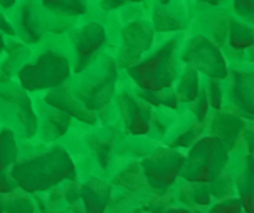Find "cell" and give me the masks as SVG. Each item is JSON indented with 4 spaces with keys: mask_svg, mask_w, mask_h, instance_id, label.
<instances>
[{
    "mask_svg": "<svg viewBox=\"0 0 254 213\" xmlns=\"http://www.w3.org/2000/svg\"><path fill=\"white\" fill-rule=\"evenodd\" d=\"M10 176L25 193H37L74 178V165L66 151L54 148L22 163H14L10 168Z\"/></svg>",
    "mask_w": 254,
    "mask_h": 213,
    "instance_id": "1",
    "label": "cell"
},
{
    "mask_svg": "<svg viewBox=\"0 0 254 213\" xmlns=\"http://www.w3.org/2000/svg\"><path fill=\"white\" fill-rule=\"evenodd\" d=\"M231 161V150L217 136H200L192 143L190 150L185 155L180 178L185 181L212 183L226 171Z\"/></svg>",
    "mask_w": 254,
    "mask_h": 213,
    "instance_id": "2",
    "label": "cell"
},
{
    "mask_svg": "<svg viewBox=\"0 0 254 213\" xmlns=\"http://www.w3.org/2000/svg\"><path fill=\"white\" fill-rule=\"evenodd\" d=\"M177 39H170L162 44L152 55L140 59L136 64L128 67V74L135 81V84L145 91H162V89L174 87L179 78L177 64Z\"/></svg>",
    "mask_w": 254,
    "mask_h": 213,
    "instance_id": "3",
    "label": "cell"
},
{
    "mask_svg": "<svg viewBox=\"0 0 254 213\" xmlns=\"http://www.w3.org/2000/svg\"><path fill=\"white\" fill-rule=\"evenodd\" d=\"M71 76V64L66 55L46 50L34 62L19 71V81L25 91L58 87Z\"/></svg>",
    "mask_w": 254,
    "mask_h": 213,
    "instance_id": "4",
    "label": "cell"
},
{
    "mask_svg": "<svg viewBox=\"0 0 254 213\" xmlns=\"http://www.w3.org/2000/svg\"><path fill=\"white\" fill-rule=\"evenodd\" d=\"M116 71L111 61L93 62V67L81 74V83L77 87H71L72 94L88 109H100L110 101L115 87Z\"/></svg>",
    "mask_w": 254,
    "mask_h": 213,
    "instance_id": "5",
    "label": "cell"
},
{
    "mask_svg": "<svg viewBox=\"0 0 254 213\" xmlns=\"http://www.w3.org/2000/svg\"><path fill=\"white\" fill-rule=\"evenodd\" d=\"M180 57L189 67L202 72L207 78L222 81L229 76V66H227L222 50L219 49L216 42H212L205 36H193L187 42Z\"/></svg>",
    "mask_w": 254,
    "mask_h": 213,
    "instance_id": "6",
    "label": "cell"
},
{
    "mask_svg": "<svg viewBox=\"0 0 254 213\" xmlns=\"http://www.w3.org/2000/svg\"><path fill=\"white\" fill-rule=\"evenodd\" d=\"M185 156L179 151V148H160L150 156H146L141 163L148 185L155 190H167L174 185L180 176Z\"/></svg>",
    "mask_w": 254,
    "mask_h": 213,
    "instance_id": "7",
    "label": "cell"
},
{
    "mask_svg": "<svg viewBox=\"0 0 254 213\" xmlns=\"http://www.w3.org/2000/svg\"><path fill=\"white\" fill-rule=\"evenodd\" d=\"M227 78L232 111L241 118L254 121V69H232Z\"/></svg>",
    "mask_w": 254,
    "mask_h": 213,
    "instance_id": "8",
    "label": "cell"
},
{
    "mask_svg": "<svg viewBox=\"0 0 254 213\" xmlns=\"http://www.w3.org/2000/svg\"><path fill=\"white\" fill-rule=\"evenodd\" d=\"M153 36V29L150 27V24L143 22V20H135V22L128 24L122 32L123 47L120 59H122L123 66L130 67L138 62L152 49Z\"/></svg>",
    "mask_w": 254,
    "mask_h": 213,
    "instance_id": "9",
    "label": "cell"
},
{
    "mask_svg": "<svg viewBox=\"0 0 254 213\" xmlns=\"http://www.w3.org/2000/svg\"><path fill=\"white\" fill-rule=\"evenodd\" d=\"M71 41L76 50V71L81 72V67H86L93 61L94 54L101 49L106 41L105 29L96 22H89L72 31Z\"/></svg>",
    "mask_w": 254,
    "mask_h": 213,
    "instance_id": "10",
    "label": "cell"
},
{
    "mask_svg": "<svg viewBox=\"0 0 254 213\" xmlns=\"http://www.w3.org/2000/svg\"><path fill=\"white\" fill-rule=\"evenodd\" d=\"M118 108L123 123L131 134H146L152 129L153 113L141 97H133L128 92L118 96Z\"/></svg>",
    "mask_w": 254,
    "mask_h": 213,
    "instance_id": "11",
    "label": "cell"
},
{
    "mask_svg": "<svg viewBox=\"0 0 254 213\" xmlns=\"http://www.w3.org/2000/svg\"><path fill=\"white\" fill-rule=\"evenodd\" d=\"M244 126H246V123H244V119L239 114L219 109L212 116L209 129L210 134L222 139L229 150H234L238 146V143L241 141V134H243Z\"/></svg>",
    "mask_w": 254,
    "mask_h": 213,
    "instance_id": "12",
    "label": "cell"
},
{
    "mask_svg": "<svg viewBox=\"0 0 254 213\" xmlns=\"http://www.w3.org/2000/svg\"><path fill=\"white\" fill-rule=\"evenodd\" d=\"M46 103L56 106V108H59L61 111H64V113L69 114V116H76L77 119H83V121L89 123V125H93V123L96 121L93 111L86 108V106L72 94L71 87L66 86V84H64V86L53 87V91H49V94L46 96Z\"/></svg>",
    "mask_w": 254,
    "mask_h": 213,
    "instance_id": "13",
    "label": "cell"
},
{
    "mask_svg": "<svg viewBox=\"0 0 254 213\" xmlns=\"http://www.w3.org/2000/svg\"><path fill=\"white\" fill-rule=\"evenodd\" d=\"M226 41L231 50L246 52L254 45V25L241 19L229 17L226 22Z\"/></svg>",
    "mask_w": 254,
    "mask_h": 213,
    "instance_id": "14",
    "label": "cell"
},
{
    "mask_svg": "<svg viewBox=\"0 0 254 213\" xmlns=\"http://www.w3.org/2000/svg\"><path fill=\"white\" fill-rule=\"evenodd\" d=\"M41 15L36 12V8L32 7V3H22L20 8L17 10V27H19V36L22 37L25 42L32 44L37 42L42 37V31H44V25H42Z\"/></svg>",
    "mask_w": 254,
    "mask_h": 213,
    "instance_id": "15",
    "label": "cell"
},
{
    "mask_svg": "<svg viewBox=\"0 0 254 213\" xmlns=\"http://www.w3.org/2000/svg\"><path fill=\"white\" fill-rule=\"evenodd\" d=\"M81 198L88 212H103L110 203L111 188L100 178H93L81 186Z\"/></svg>",
    "mask_w": 254,
    "mask_h": 213,
    "instance_id": "16",
    "label": "cell"
},
{
    "mask_svg": "<svg viewBox=\"0 0 254 213\" xmlns=\"http://www.w3.org/2000/svg\"><path fill=\"white\" fill-rule=\"evenodd\" d=\"M177 86H174L175 94H177L179 103H192L197 99V96L200 94V81H199V72L192 67L187 66L182 74H179L177 78Z\"/></svg>",
    "mask_w": 254,
    "mask_h": 213,
    "instance_id": "17",
    "label": "cell"
},
{
    "mask_svg": "<svg viewBox=\"0 0 254 213\" xmlns=\"http://www.w3.org/2000/svg\"><path fill=\"white\" fill-rule=\"evenodd\" d=\"M42 116H44V123H42L44 128H42V133H44L47 139L58 138L59 134H63L71 123L69 114L64 113V111L56 108L53 104L47 106L46 111L42 113Z\"/></svg>",
    "mask_w": 254,
    "mask_h": 213,
    "instance_id": "18",
    "label": "cell"
},
{
    "mask_svg": "<svg viewBox=\"0 0 254 213\" xmlns=\"http://www.w3.org/2000/svg\"><path fill=\"white\" fill-rule=\"evenodd\" d=\"M17 160V141L10 128L0 131V170H10Z\"/></svg>",
    "mask_w": 254,
    "mask_h": 213,
    "instance_id": "19",
    "label": "cell"
},
{
    "mask_svg": "<svg viewBox=\"0 0 254 213\" xmlns=\"http://www.w3.org/2000/svg\"><path fill=\"white\" fill-rule=\"evenodd\" d=\"M153 27L158 32H172L184 29V24L174 14H170L165 7L160 5L153 10Z\"/></svg>",
    "mask_w": 254,
    "mask_h": 213,
    "instance_id": "20",
    "label": "cell"
},
{
    "mask_svg": "<svg viewBox=\"0 0 254 213\" xmlns=\"http://www.w3.org/2000/svg\"><path fill=\"white\" fill-rule=\"evenodd\" d=\"M46 8L64 15H79L86 12L84 0H42Z\"/></svg>",
    "mask_w": 254,
    "mask_h": 213,
    "instance_id": "21",
    "label": "cell"
},
{
    "mask_svg": "<svg viewBox=\"0 0 254 213\" xmlns=\"http://www.w3.org/2000/svg\"><path fill=\"white\" fill-rule=\"evenodd\" d=\"M204 129H205L204 123L195 121V125L189 126L182 134H179L177 138L172 141L170 146H174V148H189L193 141H197V139L200 138L202 133H204Z\"/></svg>",
    "mask_w": 254,
    "mask_h": 213,
    "instance_id": "22",
    "label": "cell"
},
{
    "mask_svg": "<svg viewBox=\"0 0 254 213\" xmlns=\"http://www.w3.org/2000/svg\"><path fill=\"white\" fill-rule=\"evenodd\" d=\"M205 92H207L210 108H214L216 111L222 109V106H224V91H222V86H221V79L209 78Z\"/></svg>",
    "mask_w": 254,
    "mask_h": 213,
    "instance_id": "23",
    "label": "cell"
},
{
    "mask_svg": "<svg viewBox=\"0 0 254 213\" xmlns=\"http://www.w3.org/2000/svg\"><path fill=\"white\" fill-rule=\"evenodd\" d=\"M232 8L241 20L254 25V0H232Z\"/></svg>",
    "mask_w": 254,
    "mask_h": 213,
    "instance_id": "24",
    "label": "cell"
},
{
    "mask_svg": "<svg viewBox=\"0 0 254 213\" xmlns=\"http://www.w3.org/2000/svg\"><path fill=\"white\" fill-rule=\"evenodd\" d=\"M209 108H210V103H209L207 92H205V89H200V94L197 96V99L192 101V111H193V114H195L197 121L205 123V119L209 116Z\"/></svg>",
    "mask_w": 254,
    "mask_h": 213,
    "instance_id": "25",
    "label": "cell"
},
{
    "mask_svg": "<svg viewBox=\"0 0 254 213\" xmlns=\"http://www.w3.org/2000/svg\"><path fill=\"white\" fill-rule=\"evenodd\" d=\"M212 213H239L243 212V205H241L239 198H222L221 202H217L216 205L210 208Z\"/></svg>",
    "mask_w": 254,
    "mask_h": 213,
    "instance_id": "26",
    "label": "cell"
},
{
    "mask_svg": "<svg viewBox=\"0 0 254 213\" xmlns=\"http://www.w3.org/2000/svg\"><path fill=\"white\" fill-rule=\"evenodd\" d=\"M15 188H17V183L14 178L5 170H0V193H10Z\"/></svg>",
    "mask_w": 254,
    "mask_h": 213,
    "instance_id": "27",
    "label": "cell"
},
{
    "mask_svg": "<svg viewBox=\"0 0 254 213\" xmlns=\"http://www.w3.org/2000/svg\"><path fill=\"white\" fill-rule=\"evenodd\" d=\"M241 141L246 144L248 153H254V126H244L243 134H241Z\"/></svg>",
    "mask_w": 254,
    "mask_h": 213,
    "instance_id": "28",
    "label": "cell"
},
{
    "mask_svg": "<svg viewBox=\"0 0 254 213\" xmlns=\"http://www.w3.org/2000/svg\"><path fill=\"white\" fill-rule=\"evenodd\" d=\"M0 32H5V34H8V36H14L15 34L14 27L7 22V17L2 15V12H0Z\"/></svg>",
    "mask_w": 254,
    "mask_h": 213,
    "instance_id": "29",
    "label": "cell"
},
{
    "mask_svg": "<svg viewBox=\"0 0 254 213\" xmlns=\"http://www.w3.org/2000/svg\"><path fill=\"white\" fill-rule=\"evenodd\" d=\"M17 0H0V7L3 8H10L12 5H15Z\"/></svg>",
    "mask_w": 254,
    "mask_h": 213,
    "instance_id": "30",
    "label": "cell"
},
{
    "mask_svg": "<svg viewBox=\"0 0 254 213\" xmlns=\"http://www.w3.org/2000/svg\"><path fill=\"white\" fill-rule=\"evenodd\" d=\"M3 52H5V41H3V36L0 32V57H2Z\"/></svg>",
    "mask_w": 254,
    "mask_h": 213,
    "instance_id": "31",
    "label": "cell"
},
{
    "mask_svg": "<svg viewBox=\"0 0 254 213\" xmlns=\"http://www.w3.org/2000/svg\"><path fill=\"white\" fill-rule=\"evenodd\" d=\"M248 59H249L251 62H254V45H253V47H249V49H248Z\"/></svg>",
    "mask_w": 254,
    "mask_h": 213,
    "instance_id": "32",
    "label": "cell"
},
{
    "mask_svg": "<svg viewBox=\"0 0 254 213\" xmlns=\"http://www.w3.org/2000/svg\"><path fill=\"white\" fill-rule=\"evenodd\" d=\"M200 2L209 3V5H219V3H221L222 0H200Z\"/></svg>",
    "mask_w": 254,
    "mask_h": 213,
    "instance_id": "33",
    "label": "cell"
},
{
    "mask_svg": "<svg viewBox=\"0 0 254 213\" xmlns=\"http://www.w3.org/2000/svg\"><path fill=\"white\" fill-rule=\"evenodd\" d=\"M123 2H127V0H115V3H116V5H122ZM131 2H136V0H131ZM116 5H115V7H116Z\"/></svg>",
    "mask_w": 254,
    "mask_h": 213,
    "instance_id": "34",
    "label": "cell"
},
{
    "mask_svg": "<svg viewBox=\"0 0 254 213\" xmlns=\"http://www.w3.org/2000/svg\"><path fill=\"white\" fill-rule=\"evenodd\" d=\"M160 2H162V3H167V2H169V0H160Z\"/></svg>",
    "mask_w": 254,
    "mask_h": 213,
    "instance_id": "35",
    "label": "cell"
}]
</instances>
